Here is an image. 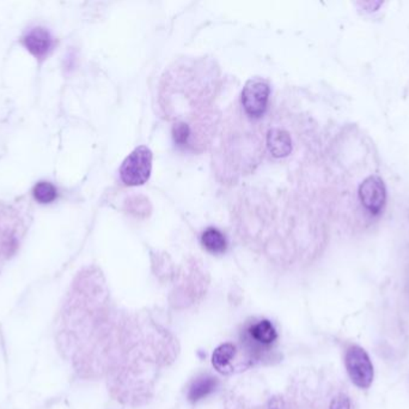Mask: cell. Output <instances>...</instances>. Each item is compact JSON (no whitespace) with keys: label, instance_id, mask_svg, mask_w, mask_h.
I'll return each instance as SVG.
<instances>
[{"label":"cell","instance_id":"cell-11","mask_svg":"<svg viewBox=\"0 0 409 409\" xmlns=\"http://www.w3.org/2000/svg\"><path fill=\"white\" fill-rule=\"evenodd\" d=\"M34 197L36 201L43 203V204H48L52 202L55 201L57 197V191L55 186L50 182H41L36 184L34 187Z\"/></svg>","mask_w":409,"mask_h":409},{"label":"cell","instance_id":"cell-1","mask_svg":"<svg viewBox=\"0 0 409 409\" xmlns=\"http://www.w3.org/2000/svg\"><path fill=\"white\" fill-rule=\"evenodd\" d=\"M152 170V153L145 146L135 148L120 168V178L127 186H139L149 180Z\"/></svg>","mask_w":409,"mask_h":409},{"label":"cell","instance_id":"cell-8","mask_svg":"<svg viewBox=\"0 0 409 409\" xmlns=\"http://www.w3.org/2000/svg\"><path fill=\"white\" fill-rule=\"evenodd\" d=\"M267 144L271 154L276 158L287 156L292 151V142L287 132L274 129L268 133Z\"/></svg>","mask_w":409,"mask_h":409},{"label":"cell","instance_id":"cell-3","mask_svg":"<svg viewBox=\"0 0 409 409\" xmlns=\"http://www.w3.org/2000/svg\"><path fill=\"white\" fill-rule=\"evenodd\" d=\"M278 332L268 320H261L249 325L243 332V344L254 356H259L276 344Z\"/></svg>","mask_w":409,"mask_h":409},{"label":"cell","instance_id":"cell-13","mask_svg":"<svg viewBox=\"0 0 409 409\" xmlns=\"http://www.w3.org/2000/svg\"><path fill=\"white\" fill-rule=\"evenodd\" d=\"M330 409H351V402L346 395H339L334 398Z\"/></svg>","mask_w":409,"mask_h":409},{"label":"cell","instance_id":"cell-9","mask_svg":"<svg viewBox=\"0 0 409 409\" xmlns=\"http://www.w3.org/2000/svg\"><path fill=\"white\" fill-rule=\"evenodd\" d=\"M236 355V348L232 344H223L219 346L215 351H214L213 356H212V364H213L214 369L219 371L220 373H229L232 371L233 358Z\"/></svg>","mask_w":409,"mask_h":409},{"label":"cell","instance_id":"cell-6","mask_svg":"<svg viewBox=\"0 0 409 409\" xmlns=\"http://www.w3.org/2000/svg\"><path fill=\"white\" fill-rule=\"evenodd\" d=\"M24 46L30 52L31 55L36 58H43L48 53V50L52 47V35L46 28L38 27L31 29L26 36H24Z\"/></svg>","mask_w":409,"mask_h":409},{"label":"cell","instance_id":"cell-12","mask_svg":"<svg viewBox=\"0 0 409 409\" xmlns=\"http://www.w3.org/2000/svg\"><path fill=\"white\" fill-rule=\"evenodd\" d=\"M191 131L189 125L186 123H177L174 125L172 128V136H174V141L177 146L184 147L188 144V141L191 138Z\"/></svg>","mask_w":409,"mask_h":409},{"label":"cell","instance_id":"cell-7","mask_svg":"<svg viewBox=\"0 0 409 409\" xmlns=\"http://www.w3.org/2000/svg\"><path fill=\"white\" fill-rule=\"evenodd\" d=\"M218 386V381L213 376L203 375L194 379L188 390V398L191 402H199L212 394Z\"/></svg>","mask_w":409,"mask_h":409},{"label":"cell","instance_id":"cell-10","mask_svg":"<svg viewBox=\"0 0 409 409\" xmlns=\"http://www.w3.org/2000/svg\"><path fill=\"white\" fill-rule=\"evenodd\" d=\"M201 243L203 246L206 249L207 251L213 253V255H220L226 251L228 243L226 238L218 228L208 227L203 231L201 236Z\"/></svg>","mask_w":409,"mask_h":409},{"label":"cell","instance_id":"cell-5","mask_svg":"<svg viewBox=\"0 0 409 409\" xmlns=\"http://www.w3.org/2000/svg\"><path fill=\"white\" fill-rule=\"evenodd\" d=\"M360 203L372 215L382 212L386 201V189L382 178L370 175L359 186Z\"/></svg>","mask_w":409,"mask_h":409},{"label":"cell","instance_id":"cell-4","mask_svg":"<svg viewBox=\"0 0 409 409\" xmlns=\"http://www.w3.org/2000/svg\"><path fill=\"white\" fill-rule=\"evenodd\" d=\"M271 87L267 81L254 77L245 83L242 92V104L245 113L252 118H261L267 109Z\"/></svg>","mask_w":409,"mask_h":409},{"label":"cell","instance_id":"cell-2","mask_svg":"<svg viewBox=\"0 0 409 409\" xmlns=\"http://www.w3.org/2000/svg\"><path fill=\"white\" fill-rule=\"evenodd\" d=\"M349 378L360 389H367L374 381V365L366 351L359 346L348 348L344 358Z\"/></svg>","mask_w":409,"mask_h":409}]
</instances>
